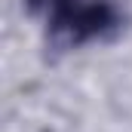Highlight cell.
<instances>
[{"label":"cell","instance_id":"cell-1","mask_svg":"<svg viewBox=\"0 0 132 132\" xmlns=\"http://www.w3.org/2000/svg\"><path fill=\"white\" fill-rule=\"evenodd\" d=\"M43 12L49 22V40L59 49L104 37L120 25V12L111 0H49Z\"/></svg>","mask_w":132,"mask_h":132},{"label":"cell","instance_id":"cell-2","mask_svg":"<svg viewBox=\"0 0 132 132\" xmlns=\"http://www.w3.org/2000/svg\"><path fill=\"white\" fill-rule=\"evenodd\" d=\"M25 3H28L31 9H46V3H49V0H25Z\"/></svg>","mask_w":132,"mask_h":132}]
</instances>
